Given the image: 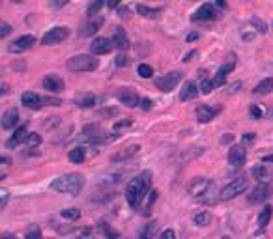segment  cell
<instances>
[{
  "label": "cell",
  "instance_id": "cell-1",
  "mask_svg": "<svg viewBox=\"0 0 273 239\" xmlns=\"http://www.w3.org/2000/svg\"><path fill=\"white\" fill-rule=\"evenodd\" d=\"M152 185V172H140L135 179H131L128 183V187H126V200H128V204L131 207H138L140 202H142V198L146 197V193H148V189Z\"/></svg>",
  "mask_w": 273,
  "mask_h": 239
},
{
  "label": "cell",
  "instance_id": "cell-2",
  "mask_svg": "<svg viewBox=\"0 0 273 239\" xmlns=\"http://www.w3.org/2000/svg\"><path fill=\"white\" fill-rule=\"evenodd\" d=\"M85 187V176L79 174V172H73V174H64V176H58L51 181V189L56 191V193H62V195H79Z\"/></svg>",
  "mask_w": 273,
  "mask_h": 239
},
{
  "label": "cell",
  "instance_id": "cell-3",
  "mask_svg": "<svg viewBox=\"0 0 273 239\" xmlns=\"http://www.w3.org/2000/svg\"><path fill=\"white\" fill-rule=\"evenodd\" d=\"M66 66L73 73H86V71L97 69L99 62H97V58H95L94 54H77V56H71Z\"/></svg>",
  "mask_w": 273,
  "mask_h": 239
},
{
  "label": "cell",
  "instance_id": "cell-4",
  "mask_svg": "<svg viewBox=\"0 0 273 239\" xmlns=\"http://www.w3.org/2000/svg\"><path fill=\"white\" fill-rule=\"evenodd\" d=\"M247 185H249L247 178H243V176L234 178L230 183H227V185L221 189V193H219V200H232V198H236L238 195H241V193L247 191Z\"/></svg>",
  "mask_w": 273,
  "mask_h": 239
},
{
  "label": "cell",
  "instance_id": "cell-5",
  "mask_svg": "<svg viewBox=\"0 0 273 239\" xmlns=\"http://www.w3.org/2000/svg\"><path fill=\"white\" fill-rule=\"evenodd\" d=\"M214 187L212 179L208 178H193L189 181L187 185V193L193 198H200V200H206V195L210 193V189Z\"/></svg>",
  "mask_w": 273,
  "mask_h": 239
},
{
  "label": "cell",
  "instance_id": "cell-6",
  "mask_svg": "<svg viewBox=\"0 0 273 239\" xmlns=\"http://www.w3.org/2000/svg\"><path fill=\"white\" fill-rule=\"evenodd\" d=\"M182 79H183V73H182V71H171V73H167V75H163V77L155 79V86H157V90L169 94V92H172V90L180 84Z\"/></svg>",
  "mask_w": 273,
  "mask_h": 239
},
{
  "label": "cell",
  "instance_id": "cell-7",
  "mask_svg": "<svg viewBox=\"0 0 273 239\" xmlns=\"http://www.w3.org/2000/svg\"><path fill=\"white\" fill-rule=\"evenodd\" d=\"M68 36H69L68 26H54V28L45 32V36L42 38V43L43 45H56V43L64 41Z\"/></svg>",
  "mask_w": 273,
  "mask_h": 239
},
{
  "label": "cell",
  "instance_id": "cell-8",
  "mask_svg": "<svg viewBox=\"0 0 273 239\" xmlns=\"http://www.w3.org/2000/svg\"><path fill=\"white\" fill-rule=\"evenodd\" d=\"M83 138L88 140L90 144L107 142V138H105V131H103L101 125H97V123H90V125H86V127L83 129Z\"/></svg>",
  "mask_w": 273,
  "mask_h": 239
},
{
  "label": "cell",
  "instance_id": "cell-9",
  "mask_svg": "<svg viewBox=\"0 0 273 239\" xmlns=\"http://www.w3.org/2000/svg\"><path fill=\"white\" fill-rule=\"evenodd\" d=\"M116 99H118L122 105L129 107V109H135V107H138L140 101H142V99L138 97V94L133 92V90H129V88H120L118 92H116Z\"/></svg>",
  "mask_w": 273,
  "mask_h": 239
},
{
  "label": "cell",
  "instance_id": "cell-10",
  "mask_svg": "<svg viewBox=\"0 0 273 239\" xmlns=\"http://www.w3.org/2000/svg\"><path fill=\"white\" fill-rule=\"evenodd\" d=\"M221 112V107H212V105H198L196 107V120L200 123H208Z\"/></svg>",
  "mask_w": 273,
  "mask_h": 239
},
{
  "label": "cell",
  "instance_id": "cell-11",
  "mask_svg": "<svg viewBox=\"0 0 273 239\" xmlns=\"http://www.w3.org/2000/svg\"><path fill=\"white\" fill-rule=\"evenodd\" d=\"M247 161V154L241 146H232L228 150V162H230L234 168H241Z\"/></svg>",
  "mask_w": 273,
  "mask_h": 239
},
{
  "label": "cell",
  "instance_id": "cell-12",
  "mask_svg": "<svg viewBox=\"0 0 273 239\" xmlns=\"http://www.w3.org/2000/svg\"><path fill=\"white\" fill-rule=\"evenodd\" d=\"M36 43V38L32 34L30 36H21V38H17L13 43H9L8 51L9 52H23V51H28L32 45Z\"/></svg>",
  "mask_w": 273,
  "mask_h": 239
},
{
  "label": "cell",
  "instance_id": "cell-13",
  "mask_svg": "<svg viewBox=\"0 0 273 239\" xmlns=\"http://www.w3.org/2000/svg\"><path fill=\"white\" fill-rule=\"evenodd\" d=\"M215 17H217V11H215L214 4H210V2L202 4V6L193 13V21H212V19H215Z\"/></svg>",
  "mask_w": 273,
  "mask_h": 239
},
{
  "label": "cell",
  "instance_id": "cell-14",
  "mask_svg": "<svg viewBox=\"0 0 273 239\" xmlns=\"http://www.w3.org/2000/svg\"><path fill=\"white\" fill-rule=\"evenodd\" d=\"M270 193H272V189L270 185H264V183H260V185H256L253 191H251V195H249V202H253V204H260V202H266L268 198H270Z\"/></svg>",
  "mask_w": 273,
  "mask_h": 239
},
{
  "label": "cell",
  "instance_id": "cell-15",
  "mask_svg": "<svg viewBox=\"0 0 273 239\" xmlns=\"http://www.w3.org/2000/svg\"><path fill=\"white\" fill-rule=\"evenodd\" d=\"M111 41H112V45H114L116 49H120V51H128V49H129V38H128L126 30H124L122 26L114 28V34H112Z\"/></svg>",
  "mask_w": 273,
  "mask_h": 239
},
{
  "label": "cell",
  "instance_id": "cell-16",
  "mask_svg": "<svg viewBox=\"0 0 273 239\" xmlns=\"http://www.w3.org/2000/svg\"><path fill=\"white\" fill-rule=\"evenodd\" d=\"M112 41L109 40V38H95L94 41H92V54H109V52L112 51Z\"/></svg>",
  "mask_w": 273,
  "mask_h": 239
},
{
  "label": "cell",
  "instance_id": "cell-17",
  "mask_svg": "<svg viewBox=\"0 0 273 239\" xmlns=\"http://www.w3.org/2000/svg\"><path fill=\"white\" fill-rule=\"evenodd\" d=\"M21 103L25 105L26 109H32V111H40L43 105L42 97L34 94V92H25V94L21 95Z\"/></svg>",
  "mask_w": 273,
  "mask_h": 239
},
{
  "label": "cell",
  "instance_id": "cell-18",
  "mask_svg": "<svg viewBox=\"0 0 273 239\" xmlns=\"http://www.w3.org/2000/svg\"><path fill=\"white\" fill-rule=\"evenodd\" d=\"M198 95V86L195 80H187L180 90V101H191Z\"/></svg>",
  "mask_w": 273,
  "mask_h": 239
},
{
  "label": "cell",
  "instance_id": "cell-19",
  "mask_svg": "<svg viewBox=\"0 0 273 239\" xmlns=\"http://www.w3.org/2000/svg\"><path fill=\"white\" fill-rule=\"evenodd\" d=\"M17 121H19L17 109H8V111L2 114V129H6V131L15 127V125H17Z\"/></svg>",
  "mask_w": 273,
  "mask_h": 239
},
{
  "label": "cell",
  "instance_id": "cell-20",
  "mask_svg": "<svg viewBox=\"0 0 273 239\" xmlns=\"http://www.w3.org/2000/svg\"><path fill=\"white\" fill-rule=\"evenodd\" d=\"M43 86H45V90L56 94V92H60L64 88V80L60 77H56V75H47V77L43 79Z\"/></svg>",
  "mask_w": 273,
  "mask_h": 239
},
{
  "label": "cell",
  "instance_id": "cell-21",
  "mask_svg": "<svg viewBox=\"0 0 273 239\" xmlns=\"http://www.w3.org/2000/svg\"><path fill=\"white\" fill-rule=\"evenodd\" d=\"M26 137H28V131H26L25 125H21V127L15 129V133H13L11 138L6 142V148H9V150H11V148H15V146H19L21 142H25Z\"/></svg>",
  "mask_w": 273,
  "mask_h": 239
},
{
  "label": "cell",
  "instance_id": "cell-22",
  "mask_svg": "<svg viewBox=\"0 0 273 239\" xmlns=\"http://www.w3.org/2000/svg\"><path fill=\"white\" fill-rule=\"evenodd\" d=\"M253 176H255V179H258L260 183H264V185H268V183L272 181V172H270V168H268L266 164H256L255 168H253Z\"/></svg>",
  "mask_w": 273,
  "mask_h": 239
},
{
  "label": "cell",
  "instance_id": "cell-23",
  "mask_svg": "<svg viewBox=\"0 0 273 239\" xmlns=\"http://www.w3.org/2000/svg\"><path fill=\"white\" fill-rule=\"evenodd\" d=\"M138 150H140V146L138 144H133V146H128V148H124L122 152H118V154L112 155V162H122L126 161V159H129V157H133V155L138 154Z\"/></svg>",
  "mask_w": 273,
  "mask_h": 239
},
{
  "label": "cell",
  "instance_id": "cell-24",
  "mask_svg": "<svg viewBox=\"0 0 273 239\" xmlns=\"http://www.w3.org/2000/svg\"><path fill=\"white\" fill-rule=\"evenodd\" d=\"M155 232H157V221H152L144 224L140 232H138V239H154Z\"/></svg>",
  "mask_w": 273,
  "mask_h": 239
},
{
  "label": "cell",
  "instance_id": "cell-25",
  "mask_svg": "<svg viewBox=\"0 0 273 239\" xmlns=\"http://www.w3.org/2000/svg\"><path fill=\"white\" fill-rule=\"evenodd\" d=\"M272 217H273V207L272 205H264L262 211L258 213V226H260V228L268 226L270 221H272Z\"/></svg>",
  "mask_w": 273,
  "mask_h": 239
},
{
  "label": "cell",
  "instance_id": "cell-26",
  "mask_svg": "<svg viewBox=\"0 0 273 239\" xmlns=\"http://www.w3.org/2000/svg\"><path fill=\"white\" fill-rule=\"evenodd\" d=\"M136 11H138V15H142V17L154 19L161 13L163 8H148V6H144V4H136Z\"/></svg>",
  "mask_w": 273,
  "mask_h": 239
},
{
  "label": "cell",
  "instance_id": "cell-27",
  "mask_svg": "<svg viewBox=\"0 0 273 239\" xmlns=\"http://www.w3.org/2000/svg\"><path fill=\"white\" fill-rule=\"evenodd\" d=\"M101 25H103V17L95 19V21H90L88 25L83 26V32H81V34L83 36H94L95 32L101 28Z\"/></svg>",
  "mask_w": 273,
  "mask_h": 239
},
{
  "label": "cell",
  "instance_id": "cell-28",
  "mask_svg": "<svg viewBox=\"0 0 273 239\" xmlns=\"http://www.w3.org/2000/svg\"><path fill=\"white\" fill-rule=\"evenodd\" d=\"M234 68H236V54L230 52V54H228V58H227V64H223L221 68H219V73L227 77L230 71H234Z\"/></svg>",
  "mask_w": 273,
  "mask_h": 239
},
{
  "label": "cell",
  "instance_id": "cell-29",
  "mask_svg": "<svg viewBox=\"0 0 273 239\" xmlns=\"http://www.w3.org/2000/svg\"><path fill=\"white\" fill-rule=\"evenodd\" d=\"M94 103H95V97L90 94L79 95L77 99H75V105L81 107V109H90V107H94Z\"/></svg>",
  "mask_w": 273,
  "mask_h": 239
},
{
  "label": "cell",
  "instance_id": "cell-30",
  "mask_svg": "<svg viewBox=\"0 0 273 239\" xmlns=\"http://www.w3.org/2000/svg\"><path fill=\"white\" fill-rule=\"evenodd\" d=\"M99 232L105 236V239H120V232H116L111 224H107V222H101V224H99Z\"/></svg>",
  "mask_w": 273,
  "mask_h": 239
},
{
  "label": "cell",
  "instance_id": "cell-31",
  "mask_svg": "<svg viewBox=\"0 0 273 239\" xmlns=\"http://www.w3.org/2000/svg\"><path fill=\"white\" fill-rule=\"evenodd\" d=\"M68 159H69L71 162H83V161H85V148H81V146H77V148L69 150Z\"/></svg>",
  "mask_w": 273,
  "mask_h": 239
},
{
  "label": "cell",
  "instance_id": "cell-32",
  "mask_svg": "<svg viewBox=\"0 0 273 239\" xmlns=\"http://www.w3.org/2000/svg\"><path fill=\"white\" fill-rule=\"evenodd\" d=\"M272 90H273V79H264V80L258 82V86L255 88V94L264 95V94H270Z\"/></svg>",
  "mask_w": 273,
  "mask_h": 239
},
{
  "label": "cell",
  "instance_id": "cell-33",
  "mask_svg": "<svg viewBox=\"0 0 273 239\" xmlns=\"http://www.w3.org/2000/svg\"><path fill=\"white\" fill-rule=\"evenodd\" d=\"M212 221V215L208 213V211H200V213H196L193 217V222H195L196 226H208Z\"/></svg>",
  "mask_w": 273,
  "mask_h": 239
},
{
  "label": "cell",
  "instance_id": "cell-34",
  "mask_svg": "<svg viewBox=\"0 0 273 239\" xmlns=\"http://www.w3.org/2000/svg\"><path fill=\"white\" fill-rule=\"evenodd\" d=\"M62 217L64 219H69V221H77V219H81V211H79L77 207H69V209H64L62 211Z\"/></svg>",
  "mask_w": 273,
  "mask_h": 239
},
{
  "label": "cell",
  "instance_id": "cell-35",
  "mask_svg": "<svg viewBox=\"0 0 273 239\" xmlns=\"http://www.w3.org/2000/svg\"><path fill=\"white\" fill-rule=\"evenodd\" d=\"M25 144L28 146V148H36V146L42 144V137H40L38 133H28V137H26Z\"/></svg>",
  "mask_w": 273,
  "mask_h": 239
},
{
  "label": "cell",
  "instance_id": "cell-36",
  "mask_svg": "<svg viewBox=\"0 0 273 239\" xmlns=\"http://www.w3.org/2000/svg\"><path fill=\"white\" fill-rule=\"evenodd\" d=\"M105 6V2H101V0H97V2H92L90 6H88V9H86V13H88V17H94V15H97L99 13V9Z\"/></svg>",
  "mask_w": 273,
  "mask_h": 239
},
{
  "label": "cell",
  "instance_id": "cell-37",
  "mask_svg": "<svg viewBox=\"0 0 273 239\" xmlns=\"http://www.w3.org/2000/svg\"><path fill=\"white\" fill-rule=\"evenodd\" d=\"M136 71H138V77H142V79H150L152 75H154V69L150 68L148 64H140Z\"/></svg>",
  "mask_w": 273,
  "mask_h": 239
},
{
  "label": "cell",
  "instance_id": "cell-38",
  "mask_svg": "<svg viewBox=\"0 0 273 239\" xmlns=\"http://www.w3.org/2000/svg\"><path fill=\"white\" fill-rule=\"evenodd\" d=\"M26 239H43L42 238V232H40V228L38 226H30L28 230H26Z\"/></svg>",
  "mask_w": 273,
  "mask_h": 239
},
{
  "label": "cell",
  "instance_id": "cell-39",
  "mask_svg": "<svg viewBox=\"0 0 273 239\" xmlns=\"http://www.w3.org/2000/svg\"><path fill=\"white\" fill-rule=\"evenodd\" d=\"M214 90H215L214 82H212L210 79H204V80H202V86H200V92H202V94H210V92H214Z\"/></svg>",
  "mask_w": 273,
  "mask_h": 239
},
{
  "label": "cell",
  "instance_id": "cell-40",
  "mask_svg": "<svg viewBox=\"0 0 273 239\" xmlns=\"http://www.w3.org/2000/svg\"><path fill=\"white\" fill-rule=\"evenodd\" d=\"M8 200H9V193L6 189H0V209H4L8 205Z\"/></svg>",
  "mask_w": 273,
  "mask_h": 239
},
{
  "label": "cell",
  "instance_id": "cell-41",
  "mask_svg": "<svg viewBox=\"0 0 273 239\" xmlns=\"http://www.w3.org/2000/svg\"><path fill=\"white\" fill-rule=\"evenodd\" d=\"M251 25L258 26V32H260V34H266V32H268V26H266V23H262V21H260L258 17L253 19V21H251Z\"/></svg>",
  "mask_w": 273,
  "mask_h": 239
},
{
  "label": "cell",
  "instance_id": "cell-42",
  "mask_svg": "<svg viewBox=\"0 0 273 239\" xmlns=\"http://www.w3.org/2000/svg\"><path fill=\"white\" fill-rule=\"evenodd\" d=\"M129 125H131V120L126 118V120H122V121H116V123H114V131H122V129L129 127Z\"/></svg>",
  "mask_w": 273,
  "mask_h": 239
},
{
  "label": "cell",
  "instance_id": "cell-43",
  "mask_svg": "<svg viewBox=\"0 0 273 239\" xmlns=\"http://www.w3.org/2000/svg\"><path fill=\"white\" fill-rule=\"evenodd\" d=\"M225 75H221V73H219V71H217V73H215V77L212 79V82H214V86L215 88H219V86H223L225 84Z\"/></svg>",
  "mask_w": 273,
  "mask_h": 239
},
{
  "label": "cell",
  "instance_id": "cell-44",
  "mask_svg": "<svg viewBox=\"0 0 273 239\" xmlns=\"http://www.w3.org/2000/svg\"><path fill=\"white\" fill-rule=\"evenodd\" d=\"M9 32H11V26H9L8 23H4V21H2V23H0V38H6Z\"/></svg>",
  "mask_w": 273,
  "mask_h": 239
},
{
  "label": "cell",
  "instance_id": "cell-45",
  "mask_svg": "<svg viewBox=\"0 0 273 239\" xmlns=\"http://www.w3.org/2000/svg\"><path fill=\"white\" fill-rule=\"evenodd\" d=\"M249 112H251V116H253V118H262V111H260L256 105H251Z\"/></svg>",
  "mask_w": 273,
  "mask_h": 239
},
{
  "label": "cell",
  "instance_id": "cell-46",
  "mask_svg": "<svg viewBox=\"0 0 273 239\" xmlns=\"http://www.w3.org/2000/svg\"><path fill=\"white\" fill-rule=\"evenodd\" d=\"M140 107H142L144 111H150V109L154 107V101H152V99H148V97H144V99L140 101Z\"/></svg>",
  "mask_w": 273,
  "mask_h": 239
},
{
  "label": "cell",
  "instance_id": "cell-47",
  "mask_svg": "<svg viewBox=\"0 0 273 239\" xmlns=\"http://www.w3.org/2000/svg\"><path fill=\"white\" fill-rule=\"evenodd\" d=\"M161 239H176V234H174V230L169 228V230H165L161 234Z\"/></svg>",
  "mask_w": 273,
  "mask_h": 239
},
{
  "label": "cell",
  "instance_id": "cell-48",
  "mask_svg": "<svg viewBox=\"0 0 273 239\" xmlns=\"http://www.w3.org/2000/svg\"><path fill=\"white\" fill-rule=\"evenodd\" d=\"M126 64H128V58H126L124 54H118V56H116V66H118V68H124Z\"/></svg>",
  "mask_w": 273,
  "mask_h": 239
},
{
  "label": "cell",
  "instance_id": "cell-49",
  "mask_svg": "<svg viewBox=\"0 0 273 239\" xmlns=\"http://www.w3.org/2000/svg\"><path fill=\"white\" fill-rule=\"evenodd\" d=\"M75 239H90V230H88V228L81 230L77 236H75Z\"/></svg>",
  "mask_w": 273,
  "mask_h": 239
},
{
  "label": "cell",
  "instance_id": "cell-50",
  "mask_svg": "<svg viewBox=\"0 0 273 239\" xmlns=\"http://www.w3.org/2000/svg\"><path fill=\"white\" fill-rule=\"evenodd\" d=\"M253 138H255V135H253V133H245V135H243V140H245V142H251Z\"/></svg>",
  "mask_w": 273,
  "mask_h": 239
},
{
  "label": "cell",
  "instance_id": "cell-51",
  "mask_svg": "<svg viewBox=\"0 0 273 239\" xmlns=\"http://www.w3.org/2000/svg\"><path fill=\"white\" fill-rule=\"evenodd\" d=\"M262 162H273V154L266 155V157H262Z\"/></svg>",
  "mask_w": 273,
  "mask_h": 239
},
{
  "label": "cell",
  "instance_id": "cell-52",
  "mask_svg": "<svg viewBox=\"0 0 273 239\" xmlns=\"http://www.w3.org/2000/svg\"><path fill=\"white\" fill-rule=\"evenodd\" d=\"M195 40H198V34H196V32H193V34L187 36V41H195Z\"/></svg>",
  "mask_w": 273,
  "mask_h": 239
},
{
  "label": "cell",
  "instance_id": "cell-53",
  "mask_svg": "<svg viewBox=\"0 0 273 239\" xmlns=\"http://www.w3.org/2000/svg\"><path fill=\"white\" fill-rule=\"evenodd\" d=\"M0 94H2V95H6V94H8V84H6V82L2 84V90H0Z\"/></svg>",
  "mask_w": 273,
  "mask_h": 239
},
{
  "label": "cell",
  "instance_id": "cell-54",
  "mask_svg": "<svg viewBox=\"0 0 273 239\" xmlns=\"http://www.w3.org/2000/svg\"><path fill=\"white\" fill-rule=\"evenodd\" d=\"M195 54H196L195 51H191V52H189V54H187V56H185V58H183V62H189V60L193 58V56H195Z\"/></svg>",
  "mask_w": 273,
  "mask_h": 239
},
{
  "label": "cell",
  "instance_id": "cell-55",
  "mask_svg": "<svg viewBox=\"0 0 273 239\" xmlns=\"http://www.w3.org/2000/svg\"><path fill=\"white\" fill-rule=\"evenodd\" d=\"M0 239H15V236H11V234H4Z\"/></svg>",
  "mask_w": 273,
  "mask_h": 239
},
{
  "label": "cell",
  "instance_id": "cell-56",
  "mask_svg": "<svg viewBox=\"0 0 273 239\" xmlns=\"http://www.w3.org/2000/svg\"><path fill=\"white\" fill-rule=\"evenodd\" d=\"M215 6H217V8H227V4H225V2H221V0H219Z\"/></svg>",
  "mask_w": 273,
  "mask_h": 239
},
{
  "label": "cell",
  "instance_id": "cell-57",
  "mask_svg": "<svg viewBox=\"0 0 273 239\" xmlns=\"http://www.w3.org/2000/svg\"><path fill=\"white\" fill-rule=\"evenodd\" d=\"M223 239H230V238H223Z\"/></svg>",
  "mask_w": 273,
  "mask_h": 239
}]
</instances>
